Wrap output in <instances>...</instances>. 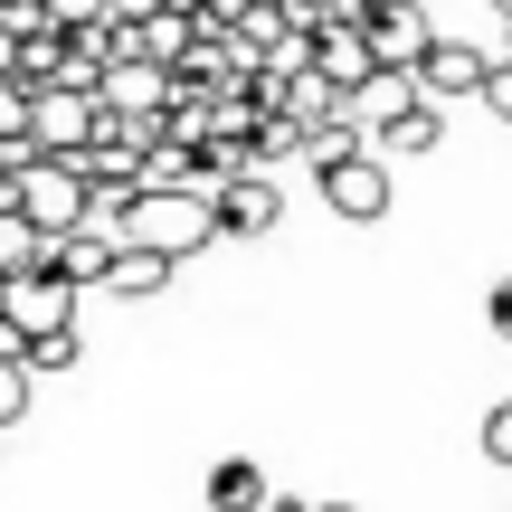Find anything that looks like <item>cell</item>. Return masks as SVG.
I'll use <instances>...</instances> for the list:
<instances>
[{"label": "cell", "instance_id": "21", "mask_svg": "<svg viewBox=\"0 0 512 512\" xmlns=\"http://www.w3.org/2000/svg\"><path fill=\"white\" fill-rule=\"evenodd\" d=\"M256 0H190V19H209V29H238Z\"/></svg>", "mask_w": 512, "mask_h": 512}, {"label": "cell", "instance_id": "19", "mask_svg": "<svg viewBox=\"0 0 512 512\" xmlns=\"http://www.w3.org/2000/svg\"><path fill=\"white\" fill-rule=\"evenodd\" d=\"M19 418H29V370H19V361H0V437H10Z\"/></svg>", "mask_w": 512, "mask_h": 512}, {"label": "cell", "instance_id": "16", "mask_svg": "<svg viewBox=\"0 0 512 512\" xmlns=\"http://www.w3.org/2000/svg\"><path fill=\"white\" fill-rule=\"evenodd\" d=\"M351 152H370V143H361V124H351V114H332V124H313V133H304V162H313V171H332V162H351Z\"/></svg>", "mask_w": 512, "mask_h": 512}, {"label": "cell", "instance_id": "24", "mask_svg": "<svg viewBox=\"0 0 512 512\" xmlns=\"http://www.w3.org/2000/svg\"><path fill=\"white\" fill-rule=\"evenodd\" d=\"M494 10H503V19H512V0H494Z\"/></svg>", "mask_w": 512, "mask_h": 512}, {"label": "cell", "instance_id": "10", "mask_svg": "<svg viewBox=\"0 0 512 512\" xmlns=\"http://www.w3.org/2000/svg\"><path fill=\"white\" fill-rule=\"evenodd\" d=\"M105 256H114V238H95V228H67V238H48V256H38V266H48L67 294H86L95 275H105Z\"/></svg>", "mask_w": 512, "mask_h": 512}, {"label": "cell", "instance_id": "22", "mask_svg": "<svg viewBox=\"0 0 512 512\" xmlns=\"http://www.w3.org/2000/svg\"><path fill=\"white\" fill-rule=\"evenodd\" d=\"M484 323H494V332H503V342H512V275H503V285H494V294H484Z\"/></svg>", "mask_w": 512, "mask_h": 512}, {"label": "cell", "instance_id": "4", "mask_svg": "<svg viewBox=\"0 0 512 512\" xmlns=\"http://www.w3.org/2000/svg\"><path fill=\"white\" fill-rule=\"evenodd\" d=\"M0 323H10L19 351H29V342H48V332H76V294L57 285L48 266H38V275H10V285H0Z\"/></svg>", "mask_w": 512, "mask_h": 512}, {"label": "cell", "instance_id": "20", "mask_svg": "<svg viewBox=\"0 0 512 512\" xmlns=\"http://www.w3.org/2000/svg\"><path fill=\"white\" fill-rule=\"evenodd\" d=\"M484 465H512V399L484 408Z\"/></svg>", "mask_w": 512, "mask_h": 512}, {"label": "cell", "instance_id": "6", "mask_svg": "<svg viewBox=\"0 0 512 512\" xmlns=\"http://www.w3.org/2000/svg\"><path fill=\"white\" fill-rule=\"evenodd\" d=\"M313 181H323V209H332V219H351V228L389 219V162H380V152H351V162L313 171Z\"/></svg>", "mask_w": 512, "mask_h": 512}, {"label": "cell", "instance_id": "5", "mask_svg": "<svg viewBox=\"0 0 512 512\" xmlns=\"http://www.w3.org/2000/svg\"><path fill=\"white\" fill-rule=\"evenodd\" d=\"M95 114L162 124V114H171V67H152V57H114V67L95 76Z\"/></svg>", "mask_w": 512, "mask_h": 512}, {"label": "cell", "instance_id": "15", "mask_svg": "<svg viewBox=\"0 0 512 512\" xmlns=\"http://www.w3.org/2000/svg\"><path fill=\"white\" fill-rule=\"evenodd\" d=\"M38 256H48V238H38L19 209H0V285H10V275H38Z\"/></svg>", "mask_w": 512, "mask_h": 512}, {"label": "cell", "instance_id": "25", "mask_svg": "<svg viewBox=\"0 0 512 512\" xmlns=\"http://www.w3.org/2000/svg\"><path fill=\"white\" fill-rule=\"evenodd\" d=\"M0 181H10V162H0Z\"/></svg>", "mask_w": 512, "mask_h": 512}, {"label": "cell", "instance_id": "11", "mask_svg": "<svg viewBox=\"0 0 512 512\" xmlns=\"http://www.w3.org/2000/svg\"><path fill=\"white\" fill-rule=\"evenodd\" d=\"M162 285H171V266L143 256V247H114L105 275H95V294H124V304H143V294H162Z\"/></svg>", "mask_w": 512, "mask_h": 512}, {"label": "cell", "instance_id": "23", "mask_svg": "<svg viewBox=\"0 0 512 512\" xmlns=\"http://www.w3.org/2000/svg\"><path fill=\"white\" fill-rule=\"evenodd\" d=\"M313 512H351V503H313Z\"/></svg>", "mask_w": 512, "mask_h": 512}, {"label": "cell", "instance_id": "1", "mask_svg": "<svg viewBox=\"0 0 512 512\" xmlns=\"http://www.w3.org/2000/svg\"><path fill=\"white\" fill-rule=\"evenodd\" d=\"M124 247L162 256V266H181V256L219 247V228H209V200H200V190H133V209H124Z\"/></svg>", "mask_w": 512, "mask_h": 512}, {"label": "cell", "instance_id": "12", "mask_svg": "<svg viewBox=\"0 0 512 512\" xmlns=\"http://www.w3.org/2000/svg\"><path fill=\"white\" fill-rule=\"evenodd\" d=\"M266 494H275V484L256 475V456H219V465H209V512H256Z\"/></svg>", "mask_w": 512, "mask_h": 512}, {"label": "cell", "instance_id": "13", "mask_svg": "<svg viewBox=\"0 0 512 512\" xmlns=\"http://www.w3.org/2000/svg\"><path fill=\"white\" fill-rule=\"evenodd\" d=\"M408 105H418V86H408V76H370V86L351 95L342 114H351V124H361V143H370V133H380L389 114H408Z\"/></svg>", "mask_w": 512, "mask_h": 512}, {"label": "cell", "instance_id": "17", "mask_svg": "<svg viewBox=\"0 0 512 512\" xmlns=\"http://www.w3.org/2000/svg\"><path fill=\"white\" fill-rule=\"evenodd\" d=\"M76 351H86L76 332H48V342H29V351H19V370H29V380H38V370H76Z\"/></svg>", "mask_w": 512, "mask_h": 512}, {"label": "cell", "instance_id": "3", "mask_svg": "<svg viewBox=\"0 0 512 512\" xmlns=\"http://www.w3.org/2000/svg\"><path fill=\"white\" fill-rule=\"evenodd\" d=\"M19 143L38 152V162H76V152L95 143V95H76V86H38L29 95V133Z\"/></svg>", "mask_w": 512, "mask_h": 512}, {"label": "cell", "instance_id": "8", "mask_svg": "<svg viewBox=\"0 0 512 512\" xmlns=\"http://www.w3.org/2000/svg\"><path fill=\"white\" fill-rule=\"evenodd\" d=\"M275 219H285V190H275L266 171H238V181L209 190V228H219V238H266Z\"/></svg>", "mask_w": 512, "mask_h": 512}, {"label": "cell", "instance_id": "2", "mask_svg": "<svg viewBox=\"0 0 512 512\" xmlns=\"http://www.w3.org/2000/svg\"><path fill=\"white\" fill-rule=\"evenodd\" d=\"M0 209H19V219L38 228V238H67L76 219H86V171L76 162H10V181H0Z\"/></svg>", "mask_w": 512, "mask_h": 512}, {"label": "cell", "instance_id": "18", "mask_svg": "<svg viewBox=\"0 0 512 512\" xmlns=\"http://www.w3.org/2000/svg\"><path fill=\"white\" fill-rule=\"evenodd\" d=\"M475 105L512 124V57H484V86H475Z\"/></svg>", "mask_w": 512, "mask_h": 512}, {"label": "cell", "instance_id": "9", "mask_svg": "<svg viewBox=\"0 0 512 512\" xmlns=\"http://www.w3.org/2000/svg\"><path fill=\"white\" fill-rule=\"evenodd\" d=\"M408 86H418L427 105H465V95L484 86V48H465V38H437V48L408 67Z\"/></svg>", "mask_w": 512, "mask_h": 512}, {"label": "cell", "instance_id": "14", "mask_svg": "<svg viewBox=\"0 0 512 512\" xmlns=\"http://www.w3.org/2000/svg\"><path fill=\"white\" fill-rule=\"evenodd\" d=\"M437 133H446V105H427V95H418V105H408V114H389L370 143H380V152H437Z\"/></svg>", "mask_w": 512, "mask_h": 512}, {"label": "cell", "instance_id": "7", "mask_svg": "<svg viewBox=\"0 0 512 512\" xmlns=\"http://www.w3.org/2000/svg\"><path fill=\"white\" fill-rule=\"evenodd\" d=\"M361 48H370V67H380V76H408L427 48H437V19H427L418 0H389V10L361 29Z\"/></svg>", "mask_w": 512, "mask_h": 512}, {"label": "cell", "instance_id": "26", "mask_svg": "<svg viewBox=\"0 0 512 512\" xmlns=\"http://www.w3.org/2000/svg\"><path fill=\"white\" fill-rule=\"evenodd\" d=\"M503 29H512V19H503ZM503 57H512V48H503Z\"/></svg>", "mask_w": 512, "mask_h": 512}]
</instances>
